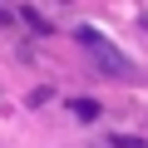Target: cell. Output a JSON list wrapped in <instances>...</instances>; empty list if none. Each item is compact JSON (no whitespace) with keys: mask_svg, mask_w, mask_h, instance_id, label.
Wrapping results in <instances>:
<instances>
[{"mask_svg":"<svg viewBox=\"0 0 148 148\" xmlns=\"http://www.w3.org/2000/svg\"><path fill=\"white\" fill-rule=\"evenodd\" d=\"M74 40H79L89 54H94V64H99V74H109V79H123V74H128V54H119L94 25H79V30H74Z\"/></svg>","mask_w":148,"mask_h":148,"instance_id":"6da1fadb","label":"cell"},{"mask_svg":"<svg viewBox=\"0 0 148 148\" xmlns=\"http://www.w3.org/2000/svg\"><path fill=\"white\" fill-rule=\"evenodd\" d=\"M69 114L79 119V123H94V119H99V99H74V104H69Z\"/></svg>","mask_w":148,"mask_h":148,"instance_id":"7a4b0ae2","label":"cell"},{"mask_svg":"<svg viewBox=\"0 0 148 148\" xmlns=\"http://www.w3.org/2000/svg\"><path fill=\"white\" fill-rule=\"evenodd\" d=\"M109 148H148V143H143L138 133H114V143H109Z\"/></svg>","mask_w":148,"mask_h":148,"instance_id":"3957f363","label":"cell"},{"mask_svg":"<svg viewBox=\"0 0 148 148\" xmlns=\"http://www.w3.org/2000/svg\"><path fill=\"white\" fill-rule=\"evenodd\" d=\"M0 25H5V10H0Z\"/></svg>","mask_w":148,"mask_h":148,"instance_id":"277c9868","label":"cell"}]
</instances>
